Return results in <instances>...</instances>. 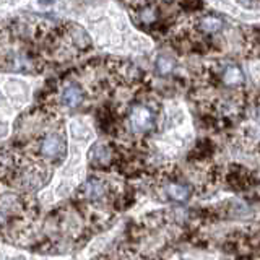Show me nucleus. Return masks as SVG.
Masks as SVG:
<instances>
[{
  "label": "nucleus",
  "mask_w": 260,
  "mask_h": 260,
  "mask_svg": "<svg viewBox=\"0 0 260 260\" xmlns=\"http://www.w3.org/2000/svg\"><path fill=\"white\" fill-rule=\"evenodd\" d=\"M166 190H168L169 197L176 202H185L190 197V190L182 184H169Z\"/></svg>",
  "instance_id": "423d86ee"
},
{
  "label": "nucleus",
  "mask_w": 260,
  "mask_h": 260,
  "mask_svg": "<svg viewBox=\"0 0 260 260\" xmlns=\"http://www.w3.org/2000/svg\"><path fill=\"white\" fill-rule=\"evenodd\" d=\"M173 69H174L173 60H171L169 57L161 55L159 59H158V72H159V73H162V75H166V73H169Z\"/></svg>",
  "instance_id": "1a4fd4ad"
},
{
  "label": "nucleus",
  "mask_w": 260,
  "mask_h": 260,
  "mask_svg": "<svg viewBox=\"0 0 260 260\" xmlns=\"http://www.w3.org/2000/svg\"><path fill=\"white\" fill-rule=\"evenodd\" d=\"M81 100H83V93H81V89L75 85H70L62 91V103L67 106V108H75V106L81 103Z\"/></svg>",
  "instance_id": "39448f33"
},
{
  "label": "nucleus",
  "mask_w": 260,
  "mask_h": 260,
  "mask_svg": "<svg viewBox=\"0 0 260 260\" xmlns=\"http://www.w3.org/2000/svg\"><path fill=\"white\" fill-rule=\"evenodd\" d=\"M106 193V185L100 179H89L81 185V195L89 200H100Z\"/></svg>",
  "instance_id": "7ed1b4c3"
},
{
  "label": "nucleus",
  "mask_w": 260,
  "mask_h": 260,
  "mask_svg": "<svg viewBox=\"0 0 260 260\" xmlns=\"http://www.w3.org/2000/svg\"><path fill=\"white\" fill-rule=\"evenodd\" d=\"M4 223H5V216L0 213V226H4Z\"/></svg>",
  "instance_id": "9d476101"
},
{
  "label": "nucleus",
  "mask_w": 260,
  "mask_h": 260,
  "mask_svg": "<svg viewBox=\"0 0 260 260\" xmlns=\"http://www.w3.org/2000/svg\"><path fill=\"white\" fill-rule=\"evenodd\" d=\"M130 125L135 132H146L153 127V116L150 109L143 108V106H137L130 114Z\"/></svg>",
  "instance_id": "f03ea898"
},
{
  "label": "nucleus",
  "mask_w": 260,
  "mask_h": 260,
  "mask_svg": "<svg viewBox=\"0 0 260 260\" xmlns=\"http://www.w3.org/2000/svg\"><path fill=\"white\" fill-rule=\"evenodd\" d=\"M242 72L238 69V67H234V65H231V67H228L226 72H224V77H223V81L226 85H239L241 81H242Z\"/></svg>",
  "instance_id": "0eeeda50"
},
{
  "label": "nucleus",
  "mask_w": 260,
  "mask_h": 260,
  "mask_svg": "<svg viewBox=\"0 0 260 260\" xmlns=\"http://www.w3.org/2000/svg\"><path fill=\"white\" fill-rule=\"evenodd\" d=\"M221 20L216 18V16H205L202 21H200V28L205 31V32H210V35H213V32L221 29Z\"/></svg>",
  "instance_id": "6e6552de"
},
{
  "label": "nucleus",
  "mask_w": 260,
  "mask_h": 260,
  "mask_svg": "<svg viewBox=\"0 0 260 260\" xmlns=\"http://www.w3.org/2000/svg\"><path fill=\"white\" fill-rule=\"evenodd\" d=\"M112 158V153L109 150L108 145L104 143H96L91 151H89V161L93 162L94 166H106Z\"/></svg>",
  "instance_id": "20e7f679"
},
{
  "label": "nucleus",
  "mask_w": 260,
  "mask_h": 260,
  "mask_svg": "<svg viewBox=\"0 0 260 260\" xmlns=\"http://www.w3.org/2000/svg\"><path fill=\"white\" fill-rule=\"evenodd\" d=\"M41 154L51 161H60L65 156V142L59 134H49L41 143Z\"/></svg>",
  "instance_id": "f257e3e1"
}]
</instances>
